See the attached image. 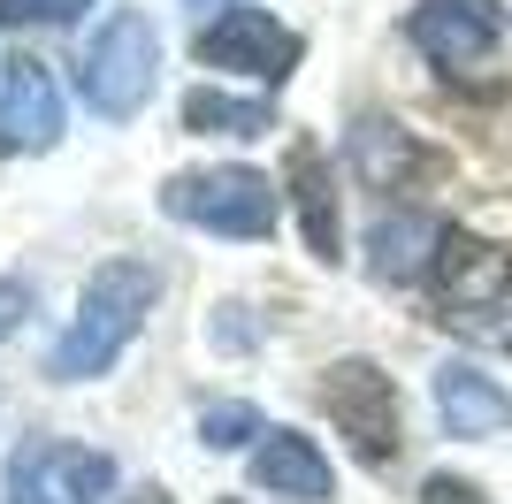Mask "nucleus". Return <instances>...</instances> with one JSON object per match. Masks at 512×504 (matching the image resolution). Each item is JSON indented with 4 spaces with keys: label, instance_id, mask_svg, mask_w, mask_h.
Listing matches in <instances>:
<instances>
[{
    "label": "nucleus",
    "instance_id": "nucleus-1",
    "mask_svg": "<svg viewBox=\"0 0 512 504\" xmlns=\"http://www.w3.org/2000/svg\"><path fill=\"white\" fill-rule=\"evenodd\" d=\"M153 298H161V275H153L146 260H100V268L85 275V298H77L69 336L46 352V375H54V382L107 375V367L130 352V336L146 329Z\"/></svg>",
    "mask_w": 512,
    "mask_h": 504
},
{
    "label": "nucleus",
    "instance_id": "nucleus-2",
    "mask_svg": "<svg viewBox=\"0 0 512 504\" xmlns=\"http://www.w3.org/2000/svg\"><path fill=\"white\" fill-rule=\"evenodd\" d=\"M276 207H283V191L260 168H237V161L192 168V176L161 184V214H176V222H192L207 237H268L276 230Z\"/></svg>",
    "mask_w": 512,
    "mask_h": 504
},
{
    "label": "nucleus",
    "instance_id": "nucleus-3",
    "mask_svg": "<svg viewBox=\"0 0 512 504\" xmlns=\"http://www.w3.org/2000/svg\"><path fill=\"white\" fill-rule=\"evenodd\" d=\"M428 291H436L444 321L490 329V321L512 306V252L490 245V237H474V230H444V245L428 260Z\"/></svg>",
    "mask_w": 512,
    "mask_h": 504
},
{
    "label": "nucleus",
    "instance_id": "nucleus-4",
    "mask_svg": "<svg viewBox=\"0 0 512 504\" xmlns=\"http://www.w3.org/2000/svg\"><path fill=\"white\" fill-rule=\"evenodd\" d=\"M153 77H161V39H153L146 16H107L100 39L85 46V62H77V84H85V100L100 115H138L153 100Z\"/></svg>",
    "mask_w": 512,
    "mask_h": 504
},
{
    "label": "nucleus",
    "instance_id": "nucleus-5",
    "mask_svg": "<svg viewBox=\"0 0 512 504\" xmlns=\"http://www.w3.org/2000/svg\"><path fill=\"white\" fill-rule=\"evenodd\" d=\"M321 405L337 420L352 451L367 466H390L398 459V382L375 367V359H337L329 375H321Z\"/></svg>",
    "mask_w": 512,
    "mask_h": 504
},
{
    "label": "nucleus",
    "instance_id": "nucleus-6",
    "mask_svg": "<svg viewBox=\"0 0 512 504\" xmlns=\"http://www.w3.org/2000/svg\"><path fill=\"white\" fill-rule=\"evenodd\" d=\"M107 489H115V459L107 451L31 436L8 459V504H100Z\"/></svg>",
    "mask_w": 512,
    "mask_h": 504
},
{
    "label": "nucleus",
    "instance_id": "nucleus-7",
    "mask_svg": "<svg viewBox=\"0 0 512 504\" xmlns=\"http://www.w3.org/2000/svg\"><path fill=\"white\" fill-rule=\"evenodd\" d=\"M192 54L207 69H237V77L283 84L291 69H299V31H283L268 8H222V16L192 39Z\"/></svg>",
    "mask_w": 512,
    "mask_h": 504
},
{
    "label": "nucleus",
    "instance_id": "nucleus-8",
    "mask_svg": "<svg viewBox=\"0 0 512 504\" xmlns=\"http://www.w3.org/2000/svg\"><path fill=\"white\" fill-rule=\"evenodd\" d=\"M406 31L436 69H474V62H490L505 16H497V0H421Z\"/></svg>",
    "mask_w": 512,
    "mask_h": 504
},
{
    "label": "nucleus",
    "instance_id": "nucleus-9",
    "mask_svg": "<svg viewBox=\"0 0 512 504\" xmlns=\"http://www.w3.org/2000/svg\"><path fill=\"white\" fill-rule=\"evenodd\" d=\"M62 138V84L54 69L16 54V62L0 69V146L8 153H46Z\"/></svg>",
    "mask_w": 512,
    "mask_h": 504
},
{
    "label": "nucleus",
    "instance_id": "nucleus-10",
    "mask_svg": "<svg viewBox=\"0 0 512 504\" xmlns=\"http://www.w3.org/2000/svg\"><path fill=\"white\" fill-rule=\"evenodd\" d=\"M253 489H268L283 504H321V497H337V474L299 428H268V443L253 451Z\"/></svg>",
    "mask_w": 512,
    "mask_h": 504
},
{
    "label": "nucleus",
    "instance_id": "nucleus-11",
    "mask_svg": "<svg viewBox=\"0 0 512 504\" xmlns=\"http://www.w3.org/2000/svg\"><path fill=\"white\" fill-rule=\"evenodd\" d=\"M436 413H444L451 436H497V428H512V398L482 367H467V359L436 367Z\"/></svg>",
    "mask_w": 512,
    "mask_h": 504
},
{
    "label": "nucleus",
    "instance_id": "nucleus-12",
    "mask_svg": "<svg viewBox=\"0 0 512 504\" xmlns=\"http://www.w3.org/2000/svg\"><path fill=\"white\" fill-rule=\"evenodd\" d=\"M436 245H444V230H436L428 214L398 207V214H383V222L367 230V268L383 275V283H413V275H428Z\"/></svg>",
    "mask_w": 512,
    "mask_h": 504
},
{
    "label": "nucleus",
    "instance_id": "nucleus-13",
    "mask_svg": "<svg viewBox=\"0 0 512 504\" xmlns=\"http://www.w3.org/2000/svg\"><path fill=\"white\" fill-rule=\"evenodd\" d=\"M291 199H299V230L314 260H337V199H329V176H321V146H291Z\"/></svg>",
    "mask_w": 512,
    "mask_h": 504
},
{
    "label": "nucleus",
    "instance_id": "nucleus-14",
    "mask_svg": "<svg viewBox=\"0 0 512 504\" xmlns=\"http://www.w3.org/2000/svg\"><path fill=\"white\" fill-rule=\"evenodd\" d=\"M352 161H360L367 184H398V176L413 168V138L398 123H375V115H367V123L352 130Z\"/></svg>",
    "mask_w": 512,
    "mask_h": 504
},
{
    "label": "nucleus",
    "instance_id": "nucleus-15",
    "mask_svg": "<svg viewBox=\"0 0 512 504\" xmlns=\"http://www.w3.org/2000/svg\"><path fill=\"white\" fill-rule=\"evenodd\" d=\"M184 130H222V138H260L268 130V107L260 100H230V92H207L199 84L184 100Z\"/></svg>",
    "mask_w": 512,
    "mask_h": 504
},
{
    "label": "nucleus",
    "instance_id": "nucleus-16",
    "mask_svg": "<svg viewBox=\"0 0 512 504\" xmlns=\"http://www.w3.org/2000/svg\"><path fill=\"white\" fill-rule=\"evenodd\" d=\"M245 436H268L253 405H207V413H199V443H207V451H237Z\"/></svg>",
    "mask_w": 512,
    "mask_h": 504
},
{
    "label": "nucleus",
    "instance_id": "nucleus-17",
    "mask_svg": "<svg viewBox=\"0 0 512 504\" xmlns=\"http://www.w3.org/2000/svg\"><path fill=\"white\" fill-rule=\"evenodd\" d=\"M92 0H0V23H69Z\"/></svg>",
    "mask_w": 512,
    "mask_h": 504
},
{
    "label": "nucleus",
    "instance_id": "nucleus-18",
    "mask_svg": "<svg viewBox=\"0 0 512 504\" xmlns=\"http://www.w3.org/2000/svg\"><path fill=\"white\" fill-rule=\"evenodd\" d=\"M421 504H482V489H474V482H451V474H428Z\"/></svg>",
    "mask_w": 512,
    "mask_h": 504
},
{
    "label": "nucleus",
    "instance_id": "nucleus-19",
    "mask_svg": "<svg viewBox=\"0 0 512 504\" xmlns=\"http://www.w3.org/2000/svg\"><path fill=\"white\" fill-rule=\"evenodd\" d=\"M23 306H31V291H23V283H0V336L23 321Z\"/></svg>",
    "mask_w": 512,
    "mask_h": 504
},
{
    "label": "nucleus",
    "instance_id": "nucleus-20",
    "mask_svg": "<svg viewBox=\"0 0 512 504\" xmlns=\"http://www.w3.org/2000/svg\"><path fill=\"white\" fill-rule=\"evenodd\" d=\"M192 8H230V0H192Z\"/></svg>",
    "mask_w": 512,
    "mask_h": 504
},
{
    "label": "nucleus",
    "instance_id": "nucleus-21",
    "mask_svg": "<svg viewBox=\"0 0 512 504\" xmlns=\"http://www.w3.org/2000/svg\"><path fill=\"white\" fill-rule=\"evenodd\" d=\"M230 504H245V497H230Z\"/></svg>",
    "mask_w": 512,
    "mask_h": 504
}]
</instances>
